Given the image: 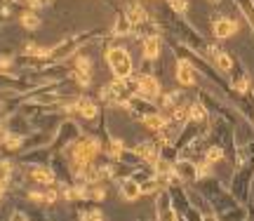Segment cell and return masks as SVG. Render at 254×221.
Masks as SVG:
<instances>
[{"label":"cell","mask_w":254,"mask_h":221,"mask_svg":"<svg viewBox=\"0 0 254 221\" xmlns=\"http://www.w3.org/2000/svg\"><path fill=\"white\" fill-rule=\"evenodd\" d=\"M212 31H214L216 38H231V36L238 31V24L231 21V19H219V21H214Z\"/></svg>","instance_id":"cell-9"},{"label":"cell","mask_w":254,"mask_h":221,"mask_svg":"<svg viewBox=\"0 0 254 221\" xmlns=\"http://www.w3.org/2000/svg\"><path fill=\"white\" fill-rule=\"evenodd\" d=\"M144 57L146 59H158L160 57V40L156 36H146L144 38Z\"/></svg>","instance_id":"cell-10"},{"label":"cell","mask_w":254,"mask_h":221,"mask_svg":"<svg viewBox=\"0 0 254 221\" xmlns=\"http://www.w3.org/2000/svg\"><path fill=\"white\" fill-rule=\"evenodd\" d=\"M210 2H221V0H210Z\"/></svg>","instance_id":"cell-28"},{"label":"cell","mask_w":254,"mask_h":221,"mask_svg":"<svg viewBox=\"0 0 254 221\" xmlns=\"http://www.w3.org/2000/svg\"><path fill=\"white\" fill-rule=\"evenodd\" d=\"M167 122H170V120L162 116V113H146V116H144V125H146L148 130H153V132H160Z\"/></svg>","instance_id":"cell-11"},{"label":"cell","mask_w":254,"mask_h":221,"mask_svg":"<svg viewBox=\"0 0 254 221\" xmlns=\"http://www.w3.org/2000/svg\"><path fill=\"white\" fill-rule=\"evenodd\" d=\"M10 221H28V217L21 212V209H14L12 214H10Z\"/></svg>","instance_id":"cell-23"},{"label":"cell","mask_w":254,"mask_h":221,"mask_svg":"<svg viewBox=\"0 0 254 221\" xmlns=\"http://www.w3.org/2000/svg\"><path fill=\"white\" fill-rule=\"evenodd\" d=\"M188 118L191 120H202L205 118V108L200 104H191L188 106Z\"/></svg>","instance_id":"cell-20"},{"label":"cell","mask_w":254,"mask_h":221,"mask_svg":"<svg viewBox=\"0 0 254 221\" xmlns=\"http://www.w3.org/2000/svg\"><path fill=\"white\" fill-rule=\"evenodd\" d=\"M247 85H250V78H242V80H238V82H235V90L245 92V90H247Z\"/></svg>","instance_id":"cell-24"},{"label":"cell","mask_w":254,"mask_h":221,"mask_svg":"<svg viewBox=\"0 0 254 221\" xmlns=\"http://www.w3.org/2000/svg\"><path fill=\"white\" fill-rule=\"evenodd\" d=\"M130 26H132V21H130L127 17H118V21H116V26H113V33L127 36V33H130Z\"/></svg>","instance_id":"cell-19"},{"label":"cell","mask_w":254,"mask_h":221,"mask_svg":"<svg viewBox=\"0 0 254 221\" xmlns=\"http://www.w3.org/2000/svg\"><path fill=\"white\" fill-rule=\"evenodd\" d=\"M80 221H104V212L99 207H90V209H82L80 217H78Z\"/></svg>","instance_id":"cell-17"},{"label":"cell","mask_w":254,"mask_h":221,"mask_svg":"<svg viewBox=\"0 0 254 221\" xmlns=\"http://www.w3.org/2000/svg\"><path fill=\"white\" fill-rule=\"evenodd\" d=\"M73 111H76V113H80L82 118H87V120H92V118H97V113H99V108H97V104H94L92 99H87V97H82V99H78V101L73 104Z\"/></svg>","instance_id":"cell-6"},{"label":"cell","mask_w":254,"mask_h":221,"mask_svg":"<svg viewBox=\"0 0 254 221\" xmlns=\"http://www.w3.org/2000/svg\"><path fill=\"white\" fill-rule=\"evenodd\" d=\"M10 64H12V59H7V57H5V59H0V68H7Z\"/></svg>","instance_id":"cell-25"},{"label":"cell","mask_w":254,"mask_h":221,"mask_svg":"<svg viewBox=\"0 0 254 221\" xmlns=\"http://www.w3.org/2000/svg\"><path fill=\"white\" fill-rule=\"evenodd\" d=\"M137 85H139V92H141V97H146V99H156L158 94H160V82L156 76H141V78L137 80Z\"/></svg>","instance_id":"cell-3"},{"label":"cell","mask_w":254,"mask_h":221,"mask_svg":"<svg viewBox=\"0 0 254 221\" xmlns=\"http://www.w3.org/2000/svg\"><path fill=\"white\" fill-rule=\"evenodd\" d=\"M132 153H134V158L144 160V162H148V165L153 167V165L158 162V158H160V146L156 141H141L132 148Z\"/></svg>","instance_id":"cell-2"},{"label":"cell","mask_w":254,"mask_h":221,"mask_svg":"<svg viewBox=\"0 0 254 221\" xmlns=\"http://www.w3.org/2000/svg\"><path fill=\"white\" fill-rule=\"evenodd\" d=\"M127 19H130L132 24H144V21L148 19V14L141 5H132V7L127 10Z\"/></svg>","instance_id":"cell-14"},{"label":"cell","mask_w":254,"mask_h":221,"mask_svg":"<svg viewBox=\"0 0 254 221\" xmlns=\"http://www.w3.org/2000/svg\"><path fill=\"white\" fill-rule=\"evenodd\" d=\"M176 80L181 82V85H193L195 82V71H193V64H188V61H179L176 64Z\"/></svg>","instance_id":"cell-8"},{"label":"cell","mask_w":254,"mask_h":221,"mask_svg":"<svg viewBox=\"0 0 254 221\" xmlns=\"http://www.w3.org/2000/svg\"><path fill=\"white\" fill-rule=\"evenodd\" d=\"M5 151H17V148H21L24 146V139L21 137H17V134H7L5 139H2V143H0Z\"/></svg>","instance_id":"cell-16"},{"label":"cell","mask_w":254,"mask_h":221,"mask_svg":"<svg viewBox=\"0 0 254 221\" xmlns=\"http://www.w3.org/2000/svg\"><path fill=\"white\" fill-rule=\"evenodd\" d=\"M5 188H7V183L0 181V200H2V195H5Z\"/></svg>","instance_id":"cell-26"},{"label":"cell","mask_w":254,"mask_h":221,"mask_svg":"<svg viewBox=\"0 0 254 221\" xmlns=\"http://www.w3.org/2000/svg\"><path fill=\"white\" fill-rule=\"evenodd\" d=\"M202 221H219V219H216V217H212V214H205V217H202Z\"/></svg>","instance_id":"cell-27"},{"label":"cell","mask_w":254,"mask_h":221,"mask_svg":"<svg viewBox=\"0 0 254 221\" xmlns=\"http://www.w3.org/2000/svg\"><path fill=\"white\" fill-rule=\"evenodd\" d=\"M31 179L40 186H52L54 183V172L50 167H42V165H36L31 169Z\"/></svg>","instance_id":"cell-7"},{"label":"cell","mask_w":254,"mask_h":221,"mask_svg":"<svg viewBox=\"0 0 254 221\" xmlns=\"http://www.w3.org/2000/svg\"><path fill=\"white\" fill-rule=\"evenodd\" d=\"M19 21H21V26L28 28V31H36V28L40 26V19H38V14L33 12V10H26V12H21Z\"/></svg>","instance_id":"cell-13"},{"label":"cell","mask_w":254,"mask_h":221,"mask_svg":"<svg viewBox=\"0 0 254 221\" xmlns=\"http://www.w3.org/2000/svg\"><path fill=\"white\" fill-rule=\"evenodd\" d=\"M76 66H78V73H90V68H92V64H90L87 57H78V59H76Z\"/></svg>","instance_id":"cell-21"},{"label":"cell","mask_w":254,"mask_h":221,"mask_svg":"<svg viewBox=\"0 0 254 221\" xmlns=\"http://www.w3.org/2000/svg\"><path fill=\"white\" fill-rule=\"evenodd\" d=\"M120 195H122V200H127V202H134V200H139V198H141V183L134 181L132 177H130V179H122V183H120Z\"/></svg>","instance_id":"cell-5"},{"label":"cell","mask_w":254,"mask_h":221,"mask_svg":"<svg viewBox=\"0 0 254 221\" xmlns=\"http://www.w3.org/2000/svg\"><path fill=\"white\" fill-rule=\"evenodd\" d=\"M174 172H176V177H179L181 183H191L198 179V174H195V162H193V160H186V158L174 165Z\"/></svg>","instance_id":"cell-4"},{"label":"cell","mask_w":254,"mask_h":221,"mask_svg":"<svg viewBox=\"0 0 254 221\" xmlns=\"http://www.w3.org/2000/svg\"><path fill=\"white\" fill-rule=\"evenodd\" d=\"M106 59H108L111 71L116 73V78H130V73H132V59H130L127 50H122V47H111L106 52Z\"/></svg>","instance_id":"cell-1"},{"label":"cell","mask_w":254,"mask_h":221,"mask_svg":"<svg viewBox=\"0 0 254 221\" xmlns=\"http://www.w3.org/2000/svg\"><path fill=\"white\" fill-rule=\"evenodd\" d=\"M205 160L214 165V162H219V160H224V148H219V146H210L207 151H205Z\"/></svg>","instance_id":"cell-18"},{"label":"cell","mask_w":254,"mask_h":221,"mask_svg":"<svg viewBox=\"0 0 254 221\" xmlns=\"http://www.w3.org/2000/svg\"><path fill=\"white\" fill-rule=\"evenodd\" d=\"M12 174H14V162L12 160H0V181L10 183Z\"/></svg>","instance_id":"cell-15"},{"label":"cell","mask_w":254,"mask_h":221,"mask_svg":"<svg viewBox=\"0 0 254 221\" xmlns=\"http://www.w3.org/2000/svg\"><path fill=\"white\" fill-rule=\"evenodd\" d=\"M170 7H172L174 12L184 14L188 10V0H170Z\"/></svg>","instance_id":"cell-22"},{"label":"cell","mask_w":254,"mask_h":221,"mask_svg":"<svg viewBox=\"0 0 254 221\" xmlns=\"http://www.w3.org/2000/svg\"><path fill=\"white\" fill-rule=\"evenodd\" d=\"M212 59H214V64L219 66V71H231V66H233L231 54L221 52V50H212Z\"/></svg>","instance_id":"cell-12"}]
</instances>
